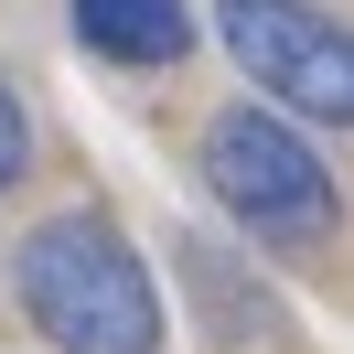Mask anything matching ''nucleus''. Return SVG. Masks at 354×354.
I'll use <instances>...</instances> for the list:
<instances>
[{"label":"nucleus","instance_id":"nucleus-3","mask_svg":"<svg viewBox=\"0 0 354 354\" xmlns=\"http://www.w3.org/2000/svg\"><path fill=\"white\" fill-rule=\"evenodd\" d=\"M215 44L268 97H290L301 118H322V129L354 118V44H344V22L301 11V0H215Z\"/></svg>","mask_w":354,"mask_h":354},{"label":"nucleus","instance_id":"nucleus-5","mask_svg":"<svg viewBox=\"0 0 354 354\" xmlns=\"http://www.w3.org/2000/svg\"><path fill=\"white\" fill-rule=\"evenodd\" d=\"M22 161H32V129H22V97L0 86V194L22 183Z\"/></svg>","mask_w":354,"mask_h":354},{"label":"nucleus","instance_id":"nucleus-2","mask_svg":"<svg viewBox=\"0 0 354 354\" xmlns=\"http://www.w3.org/2000/svg\"><path fill=\"white\" fill-rule=\"evenodd\" d=\"M204 183L215 204L268 247H322L333 236V172L311 161V140L268 108H225L204 129Z\"/></svg>","mask_w":354,"mask_h":354},{"label":"nucleus","instance_id":"nucleus-4","mask_svg":"<svg viewBox=\"0 0 354 354\" xmlns=\"http://www.w3.org/2000/svg\"><path fill=\"white\" fill-rule=\"evenodd\" d=\"M75 44L108 65H172L194 44V11L183 0H75Z\"/></svg>","mask_w":354,"mask_h":354},{"label":"nucleus","instance_id":"nucleus-1","mask_svg":"<svg viewBox=\"0 0 354 354\" xmlns=\"http://www.w3.org/2000/svg\"><path fill=\"white\" fill-rule=\"evenodd\" d=\"M22 279V322L44 333L54 354H161V301H151V268L140 247L118 236L108 215H44L11 258Z\"/></svg>","mask_w":354,"mask_h":354}]
</instances>
